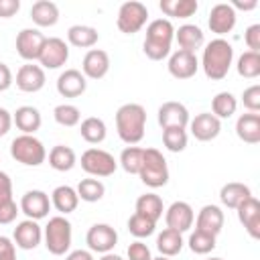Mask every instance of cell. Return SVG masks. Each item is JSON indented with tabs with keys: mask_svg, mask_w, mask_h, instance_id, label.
I'll use <instances>...</instances> for the list:
<instances>
[{
	"mask_svg": "<svg viewBox=\"0 0 260 260\" xmlns=\"http://www.w3.org/2000/svg\"><path fill=\"white\" fill-rule=\"evenodd\" d=\"M146 126V110L140 104H122L116 110V130L122 142L128 146L138 144L144 138Z\"/></svg>",
	"mask_w": 260,
	"mask_h": 260,
	"instance_id": "cell-1",
	"label": "cell"
},
{
	"mask_svg": "<svg viewBox=\"0 0 260 260\" xmlns=\"http://www.w3.org/2000/svg\"><path fill=\"white\" fill-rule=\"evenodd\" d=\"M232 61H234V47L232 43H228L225 39L217 37L213 41H209L203 49V57H201V67H203V73L213 79V81H219L228 75L230 67H232Z\"/></svg>",
	"mask_w": 260,
	"mask_h": 260,
	"instance_id": "cell-2",
	"label": "cell"
},
{
	"mask_svg": "<svg viewBox=\"0 0 260 260\" xmlns=\"http://www.w3.org/2000/svg\"><path fill=\"white\" fill-rule=\"evenodd\" d=\"M175 39V26L169 18H156L148 22L142 51L150 61H162L171 55V45Z\"/></svg>",
	"mask_w": 260,
	"mask_h": 260,
	"instance_id": "cell-3",
	"label": "cell"
},
{
	"mask_svg": "<svg viewBox=\"0 0 260 260\" xmlns=\"http://www.w3.org/2000/svg\"><path fill=\"white\" fill-rule=\"evenodd\" d=\"M138 177L150 189H158V187H162V185L169 183V167H167V158L162 156L160 150H156V148H144Z\"/></svg>",
	"mask_w": 260,
	"mask_h": 260,
	"instance_id": "cell-4",
	"label": "cell"
},
{
	"mask_svg": "<svg viewBox=\"0 0 260 260\" xmlns=\"http://www.w3.org/2000/svg\"><path fill=\"white\" fill-rule=\"evenodd\" d=\"M71 223L65 215H55L49 217L45 230H43V240H45V248L53 254V256H63L65 252H69L71 248Z\"/></svg>",
	"mask_w": 260,
	"mask_h": 260,
	"instance_id": "cell-5",
	"label": "cell"
},
{
	"mask_svg": "<svg viewBox=\"0 0 260 260\" xmlns=\"http://www.w3.org/2000/svg\"><path fill=\"white\" fill-rule=\"evenodd\" d=\"M10 156L20 165L39 167L47 158V148L35 134H20L10 142Z\"/></svg>",
	"mask_w": 260,
	"mask_h": 260,
	"instance_id": "cell-6",
	"label": "cell"
},
{
	"mask_svg": "<svg viewBox=\"0 0 260 260\" xmlns=\"http://www.w3.org/2000/svg\"><path fill=\"white\" fill-rule=\"evenodd\" d=\"M146 20H148V8L142 2L130 0V2H124L118 8L116 26L124 35H134L146 24Z\"/></svg>",
	"mask_w": 260,
	"mask_h": 260,
	"instance_id": "cell-7",
	"label": "cell"
},
{
	"mask_svg": "<svg viewBox=\"0 0 260 260\" xmlns=\"http://www.w3.org/2000/svg\"><path fill=\"white\" fill-rule=\"evenodd\" d=\"M81 169L89 177H110L118 169V160L104 148H87L81 154Z\"/></svg>",
	"mask_w": 260,
	"mask_h": 260,
	"instance_id": "cell-8",
	"label": "cell"
},
{
	"mask_svg": "<svg viewBox=\"0 0 260 260\" xmlns=\"http://www.w3.org/2000/svg\"><path fill=\"white\" fill-rule=\"evenodd\" d=\"M85 244L89 252L108 254L118 244V232L110 223H93L85 234Z\"/></svg>",
	"mask_w": 260,
	"mask_h": 260,
	"instance_id": "cell-9",
	"label": "cell"
},
{
	"mask_svg": "<svg viewBox=\"0 0 260 260\" xmlns=\"http://www.w3.org/2000/svg\"><path fill=\"white\" fill-rule=\"evenodd\" d=\"M45 41H47V37L39 28H22L16 35V53L26 63H32L35 59L39 61V55L43 51Z\"/></svg>",
	"mask_w": 260,
	"mask_h": 260,
	"instance_id": "cell-10",
	"label": "cell"
},
{
	"mask_svg": "<svg viewBox=\"0 0 260 260\" xmlns=\"http://www.w3.org/2000/svg\"><path fill=\"white\" fill-rule=\"evenodd\" d=\"M69 59V47L59 37H49L43 45V51L39 55V63L43 69H59Z\"/></svg>",
	"mask_w": 260,
	"mask_h": 260,
	"instance_id": "cell-11",
	"label": "cell"
},
{
	"mask_svg": "<svg viewBox=\"0 0 260 260\" xmlns=\"http://www.w3.org/2000/svg\"><path fill=\"white\" fill-rule=\"evenodd\" d=\"M18 209H20L28 219L39 221V219H43V217L49 215L51 199H49V195H47L45 191H41V189H30V191H26V193L20 197Z\"/></svg>",
	"mask_w": 260,
	"mask_h": 260,
	"instance_id": "cell-12",
	"label": "cell"
},
{
	"mask_svg": "<svg viewBox=\"0 0 260 260\" xmlns=\"http://www.w3.org/2000/svg\"><path fill=\"white\" fill-rule=\"evenodd\" d=\"M165 221H167V228L169 230H175L179 234L189 232L191 225H193V221H195L193 207L187 201H173L167 207V211H165Z\"/></svg>",
	"mask_w": 260,
	"mask_h": 260,
	"instance_id": "cell-13",
	"label": "cell"
},
{
	"mask_svg": "<svg viewBox=\"0 0 260 260\" xmlns=\"http://www.w3.org/2000/svg\"><path fill=\"white\" fill-rule=\"evenodd\" d=\"M189 130L199 142H209L219 136L221 132V120L215 118L211 112H201L193 120H189Z\"/></svg>",
	"mask_w": 260,
	"mask_h": 260,
	"instance_id": "cell-14",
	"label": "cell"
},
{
	"mask_svg": "<svg viewBox=\"0 0 260 260\" xmlns=\"http://www.w3.org/2000/svg\"><path fill=\"white\" fill-rule=\"evenodd\" d=\"M167 69H169V73L175 79H191L197 73V69H199L197 55L195 53H189V51L177 49L175 53H171Z\"/></svg>",
	"mask_w": 260,
	"mask_h": 260,
	"instance_id": "cell-15",
	"label": "cell"
},
{
	"mask_svg": "<svg viewBox=\"0 0 260 260\" xmlns=\"http://www.w3.org/2000/svg\"><path fill=\"white\" fill-rule=\"evenodd\" d=\"M45 69L35 63H24L16 71V87L24 93H37L45 87Z\"/></svg>",
	"mask_w": 260,
	"mask_h": 260,
	"instance_id": "cell-16",
	"label": "cell"
},
{
	"mask_svg": "<svg viewBox=\"0 0 260 260\" xmlns=\"http://www.w3.org/2000/svg\"><path fill=\"white\" fill-rule=\"evenodd\" d=\"M43 240V228L35 221V219H22L16 223L14 228V236L12 242L14 246H18L20 250H35Z\"/></svg>",
	"mask_w": 260,
	"mask_h": 260,
	"instance_id": "cell-17",
	"label": "cell"
},
{
	"mask_svg": "<svg viewBox=\"0 0 260 260\" xmlns=\"http://www.w3.org/2000/svg\"><path fill=\"white\" fill-rule=\"evenodd\" d=\"M207 26L211 32L215 35H228L234 30L236 26V10L225 4V2H219L215 4L211 10H209V18H207Z\"/></svg>",
	"mask_w": 260,
	"mask_h": 260,
	"instance_id": "cell-18",
	"label": "cell"
},
{
	"mask_svg": "<svg viewBox=\"0 0 260 260\" xmlns=\"http://www.w3.org/2000/svg\"><path fill=\"white\" fill-rule=\"evenodd\" d=\"M110 71V55L104 49H89L81 61V73L85 79H102Z\"/></svg>",
	"mask_w": 260,
	"mask_h": 260,
	"instance_id": "cell-19",
	"label": "cell"
},
{
	"mask_svg": "<svg viewBox=\"0 0 260 260\" xmlns=\"http://www.w3.org/2000/svg\"><path fill=\"white\" fill-rule=\"evenodd\" d=\"M189 110L181 102H165L158 108V124L160 128H187L189 126Z\"/></svg>",
	"mask_w": 260,
	"mask_h": 260,
	"instance_id": "cell-20",
	"label": "cell"
},
{
	"mask_svg": "<svg viewBox=\"0 0 260 260\" xmlns=\"http://www.w3.org/2000/svg\"><path fill=\"white\" fill-rule=\"evenodd\" d=\"M236 211H238V219L244 225V230L248 232V236L258 240L260 238V201L252 195L242 205H238Z\"/></svg>",
	"mask_w": 260,
	"mask_h": 260,
	"instance_id": "cell-21",
	"label": "cell"
},
{
	"mask_svg": "<svg viewBox=\"0 0 260 260\" xmlns=\"http://www.w3.org/2000/svg\"><path fill=\"white\" fill-rule=\"evenodd\" d=\"M87 89V79L79 69H65L57 77V91L63 98H79Z\"/></svg>",
	"mask_w": 260,
	"mask_h": 260,
	"instance_id": "cell-22",
	"label": "cell"
},
{
	"mask_svg": "<svg viewBox=\"0 0 260 260\" xmlns=\"http://www.w3.org/2000/svg\"><path fill=\"white\" fill-rule=\"evenodd\" d=\"M18 205L12 197V181L8 173L0 171V223H12L16 219Z\"/></svg>",
	"mask_w": 260,
	"mask_h": 260,
	"instance_id": "cell-23",
	"label": "cell"
},
{
	"mask_svg": "<svg viewBox=\"0 0 260 260\" xmlns=\"http://www.w3.org/2000/svg\"><path fill=\"white\" fill-rule=\"evenodd\" d=\"M223 211L221 207L217 205H203L197 213V219H195V230H201V232H207L211 236H217L223 228Z\"/></svg>",
	"mask_w": 260,
	"mask_h": 260,
	"instance_id": "cell-24",
	"label": "cell"
},
{
	"mask_svg": "<svg viewBox=\"0 0 260 260\" xmlns=\"http://www.w3.org/2000/svg\"><path fill=\"white\" fill-rule=\"evenodd\" d=\"M236 134L246 144H258L260 142V114H254V112L242 114L236 120Z\"/></svg>",
	"mask_w": 260,
	"mask_h": 260,
	"instance_id": "cell-25",
	"label": "cell"
},
{
	"mask_svg": "<svg viewBox=\"0 0 260 260\" xmlns=\"http://www.w3.org/2000/svg\"><path fill=\"white\" fill-rule=\"evenodd\" d=\"M12 122L16 124V128L22 134H35L41 128L43 118L35 106H20V108H16V112L12 116Z\"/></svg>",
	"mask_w": 260,
	"mask_h": 260,
	"instance_id": "cell-26",
	"label": "cell"
},
{
	"mask_svg": "<svg viewBox=\"0 0 260 260\" xmlns=\"http://www.w3.org/2000/svg\"><path fill=\"white\" fill-rule=\"evenodd\" d=\"M51 205L61 213V215H67L71 211L77 209L79 205V197H77V191L69 185H59L53 189L51 193Z\"/></svg>",
	"mask_w": 260,
	"mask_h": 260,
	"instance_id": "cell-27",
	"label": "cell"
},
{
	"mask_svg": "<svg viewBox=\"0 0 260 260\" xmlns=\"http://www.w3.org/2000/svg\"><path fill=\"white\" fill-rule=\"evenodd\" d=\"M175 39H177L181 51H189V53H195L205 43L203 30L197 24H183V26H179L175 30Z\"/></svg>",
	"mask_w": 260,
	"mask_h": 260,
	"instance_id": "cell-28",
	"label": "cell"
},
{
	"mask_svg": "<svg viewBox=\"0 0 260 260\" xmlns=\"http://www.w3.org/2000/svg\"><path fill=\"white\" fill-rule=\"evenodd\" d=\"M248 197H252L250 187L244 185V183H238V181L225 183V185L219 189V201H221L228 209H238V205H242Z\"/></svg>",
	"mask_w": 260,
	"mask_h": 260,
	"instance_id": "cell-29",
	"label": "cell"
},
{
	"mask_svg": "<svg viewBox=\"0 0 260 260\" xmlns=\"http://www.w3.org/2000/svg\"><path fill=\"white\" fill-rule=\"evenodd\" d=\"M30 18L37 26H53L59 20V6L51 0H39L30 8Z\"/></svg>",
	"mask_w": 260,
	"mask_h": 260,
	"instance_id": "cell-30",
	"label": "cell"
},
{
	"mask_svg": "<svg viewBox=\"0 0 260 260\" xmlns=\"http://www.w3.org/2000/svg\"><path fill=\"white\" fill-rule=\"evenodd\" d=\"M98 39H100L98 30L93 26H89V24H73L67 30L69 45H73L77 49H91L98 43Z\"/></svg>",
	"mask_w": 260,
	"mask_h": 260,
	"instance_id": "cell-31",
	"label": "cell"
},
{
	"mask_svg": "<svg viewBox=\"0 0 260 260\" xmlns=\"http://www.w3.org/2000/svg\"><path fill=\"white\" fill-rule=\"evenodd\" d=\"M79 134L85 142L89 144H100L106 140V134H108V128H106V122L98 116H89L85 120H81L79 124Z\"/></svg>",
	"mask_w": 260,
	"mask_h": 260,
	"instance_id": "cell-32",
	"label": "cell"
},
{
	"mask_svg": "<svg viewBox=\"0 0 260 260\" xmlns=\"http://www.w3.org/2000/svg\"><path fill=\"white\" fill-rule=\"evenodd\" d=\"M183 234L175 232V230H169L165 228L158 236H156V250L160 252V256H167V258H173L177 256L181 250H183Z\"/></svg>",
	"mask_w": 260,
	"mask_h": 260,
	"instance_id": "cell-33",
	"label": "cell"
},
{
	"mask_svg": "<svg viewBox=\"0 0 260 260\" xmlns=\"http://www.w3.org/2000/svg\"><path fill=\"white\" fill-rule=\"evenodd\" d=\"M75 162H77V156H75V150L71 146L57 144L49 152V165H51V169H55L59 173L71 171L75 167Z\"/></svg>",
	"mask_w": 260,
	"mask_h": 260,
	"instance_id": "cell-34",
	"label": "cell"
},
{
	"mask_svg": "<svg viewBox=\"0 0 260 260\" xmlns=\"http://www.w3.org/2000/svg\"><path fill=\"white\" fill-rule=\"evenodd\" d=\"M158 8L162 14L173 16V18H189L197 12L199 4L197 0H160Z\"/></svg>",
	"mask_w": 260,
	"mask_h": 260,
	"instance_id": "cell-35",
	"label": "cell"
},
{
	"mask_svg": "<svg viewBox=\"0 0 260 260\" xmlns=\"http://www.w3.org/2000/svg\"><path fill=\"white\" fill-rule=\"evenodd\" d=\"M162 211H165V205L156 193H144L136 199V213L146 215L152 221H158L162 217Z\"/></svg>",
	"mask_w": 260,
	"mask_h": 260,
	"instance_id": "cell-36",
	"label": "cell"
},
{
	"mask_svg": "<svg viewBox=\"0 0 260 260\" xmlns=\"http://www.w3.org/2000/svg\"><path fill=\"white\" fill-rule=\"evenodd\" d=\"M236 110H238V100L230 91H219L211 100V114L219 120L221 118H232L236 114Z\"/></svg>",
	"mask_w": 260,
	"mask_h": 260,
	"instance_id": "cell-37",
	"label": "cell"
},
{
	"mask_svg": "<svg viewBox=\"0 0 260 260\" xmlns=\"http://www.w3.org/2000/svg\"><path fill=\"white\" fill-rule=\"evenodd\" d=\"M75 191H77V197H79L81 201L95 203V201H100V199L104 197L106 185H104L100 179H95V177H87V179H81V181H79V185H77Z\"/></svg>",
	"mask_w": 260,
	"mask_h": 260,
	"instance_id": "cell-38",
	"label": "cell"
},
{
	"mask_svg": "<svg viewBox=\"0 0 260 260\" xmlns=\"http://www.w3.org/2000/svg\"><path fill=\"white\" fill-rule=\"evenodd\" d=\"M238 73L246 79H256L260 75V53H252L246 51L238 57V65H236Z\"/></svg>",
	"mask_w": 260,
	"mask_h": 260,
	"instance_id": "cell-39",
	"label": "cell"
},
{
	"mask_svg": "<svg viewBox=\"0 0 260 260\" xmlns=\"http://www.w3.org/2000/svg\"><path fill=\"white\" fill-rule=\"evenodd\" d=\"M53 118H55V122H57L59 126L73 128V126L79 124L81 112H79V108L73 106V104H59V106H55V110H53Z\"/></svg>",
	"mask_w": 260,
	"mask_h": 260,
	"instance_id": "cell-40",
	"label": "cell"
},
{
	"mask_svg": "<svg viewBox=\"0 0 260 260\" xmlns=\"http://www.w3.org/2000/svg\"><path fill=\"white\" fill-rule=\"evenodd\" d=\"M142 152H144V148H140V146H126V148L120 152L118 165H120L128 175H138L140 165H142Z\"/></svg>",
	"mask_w": 260,
	"mask_h": 260,
	"instance_id": "cell-41",
	"label": "cell"
},
{
	"mask_svg": "<svg viewBox=\"0 0 260 260\" xmlns=\"http://www.w3.org/2000/svg\"><path fill=\"white\" fill-rule=\"evenodd\" d=\"M154 228H156V221H152V219H148L146 215H140V213H136V211H134V213L130 215V219H128V232H130L134 238H138V240L152 236V234H154Z\"/></svg>",
	"mask_w": 260,
	"mask_h": 260,
	"instance_id": "cell-42",
	"label": "cell"
},
{
	"mask_svg": "<svg viewBox=\"0 0 260 260\" xmlns=\"http://www.w3.org/2000/svg\"><path fill=\"white\" fill-rule=\"evenodd\" d=\"M187 130L185 128H165L162 130V144L171 152H183L187 148Z\"/></svg>",
	"mask_w": 260,
	"mask_h": 260,
	"instance_id": "cell-43",
	"label": "cell"
},
{
	"mask_svg": "<svg viewBox=\"0 0 260 260\" xmlns=\"http://www.w3.org/2000/svg\"><path fill=\"white\" fill-rule=\"evenodd\" d=\"M215 238L217 236H211L207 232H201V230H195L191 232L189 236V250L193 254H209L213 248H215Z\"/></svg>",
	"mask_w": 260,
	"mask_h": 260,
	"instance_id": "cell-44",
	"label": "cell"
},
{
	"mask_svg": "<svg viewBox=\"0 0 260 260\" xmlns=\"http://www.w3.org/2000/svg\"><path fill=\"white\" fill-rule=\"evenodd\" d=\"M242 104H244V108L248 112H254V114L260 112V85L258 83H254V85H250V87L244 89Z\"/></svg>",
	"mask_w": 260,
	"mask_h": 260,
	"instance_id": "cell-45",
	"label": "cell"
},
{
	"mask_svg": "<svg viewBox=\"0 0 260 260\" xmlns=\"http://www.w3.org/2000/svg\"><path fill=\"white\" fill-rule=\"evenodd\" d=\"M126 256L128 260H152V254H150V248L142 242V240H136L128 246L126 250Z\"/></svg>",
	"mask_w": 260,
	"mask_h": 260,
	"instance_id": "cell-46",
	"label": "cell"
},
{
	"mask_svg": "<svg viewBox=\"0 0 260 260\" xmlns=\"http://www.w3.org/2000/svg\"><path fill=\"white\" fill-rule=\"evenodd\" d=\"M244 41L252 53H260V24H250L244 32Z\"/></svg>",
	"mask_w": 260,
	"mask_h": 260,
	"instance_id": "cell-47",
	"label": "cell"
},
{
	"mask_svg": "<svg viewBox=\"0 0 260 260\" xmlns=\"http://www.w3.org/2000/svg\"><path fill=\"white\" fill-rule=\"evenodd\" d=\"M0 260H16L14 242L6 236H0Z\"/></svg>",
	"mask_w": 260,
	"mask_h": 260,
	"instance_id": "cell-48",
	"label": "cell"
},
{
	"mask_svg": "<svg viewBox=\"0 0 260 260\" xmlns=\"http://www.w3.org/2000/svg\"><path fill=\"white\" fill-rule=\"evenodd\" d=\"M20 10V0H0V18H10Z\"/></svg>",
	"mask_w": 260,
	"mask_h": 260,
	"instance_id": "cell-49",
	"label": "cell"
},
{
	"mask_svg": "<svg viewBox=\"0 0 260 260\" xmlns=\"http://www.w3.org/2000/svg\"><path fill=\"white\" fill-rule=\"evenodd\" d=\"M12 83H14V75H12L10 67L0 61V91H6Z\"/></svg>",
	"mask_w": 260,
	"mask_h": 260,
	"instance_id": "cell-50",
	"label": "cell"
},
{
	"mask_svg": "<svg viewBox=\"0 0 260 260\" xmlns=\"http://www.w3.org/2000/svg\"><path fill=\"white\" fill-rule=\"evenodd\" d=\"M10 126H12V114L6 108H0V136L8 134Z\"/></svg>",
	"mask_w": 260,
	"mask_h": 260,
	"instance_id": "cell-51",
	"label": "cell"
},
{
	"mask_svg": "<svg viewBox=\"0 0 260 260\" xmlns=\"http://www.w3.org/2000/svg\"><path fill=\"white\" fill-rule=\"evenodd\" d=\"M65 260H93L89 250H73L65 256Z\"/></svg>",
	"mask_w": 260,
	"mask_h": 260,
	"instance_id": "cell-52",
	"label": "cell"
},
{
	"mask_svg": "<svg viewBox=\"0 0 260 260\" xmlns=\"http://www.w3.org/2000/svg\"><path fill=\"white\" fill-rule=\"evenodd\" d=\"M230 6H232L234 10H236V8H240V10H254V8L258 6V2H256V0H248V2H242V0H234Z\"/></svg>",
	"mask_w": 260,
	"mask_h": 260,
	"instance_id": "cell-53",
	"label": "cell"
},
{
	"mask_svg": "<svg viewBox=\"0 0 260 260\" xmlns=\"http://www.w3.org/2000/svg\"><path fill=\"white\" fill-rule=\"evenodd\" d=\"M100 260H124L122 256H118V254H114V252H108V254H102V258Z\"/></svg>",
	"mask_w": 260,
	"mask_h": 260,
	"instance_id": "cell-54",
	"label": "cell"
},
{
	"mask_svg": "<svg viewBox=\"0 0 260 260\" xmlns=\"http://www.w3.org/2000/svg\"><path fill=\"white\" fill-rule=\"evenodd\" d=\"M152 260H171V258H167V256H156V258H152Z\"/></svg>",
	"mask_w": 260,
	"mask_h": 260,
	"instance_id": "cell-55",
	"label": "cell"
},
{
	"mask_svg": "<svg viewBox=\"0 0 260 260\" xmlns=\"http://www.w3.org/2000/svg\"><path fill=\"white\" fill-rule=\"evenodd\" d=\"M205 260H223V258H217V256H213V258H205Z\"/></svg>",
	"mask_w": 260,
	"mask_h": 260,
	"instance_id": "cell-56",
	"label": "cell"
}]
</instances>
